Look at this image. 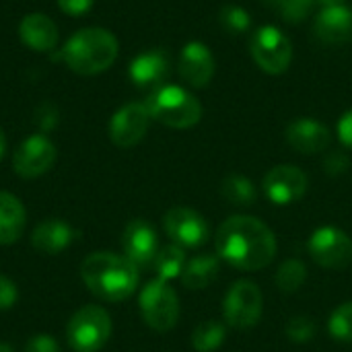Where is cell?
Instances as JSON below:
<instances>
[{"label": "cell", "instance_id": "obj_1", "mask_svg": "<svg viewBox=\"0 0 352 352\" xmlns=\"http://www.w3.org/2000/svg\"><path fill=\"white\" fill-rule=\"evenodd\" d=\"M217 254L229 266L241 272L266 268L276 256V237L268 225L256 217H229L217 231Z\"/></svg>", "mask_w": 352, "mask_h": 352}, {"label": "cell", "instance_id": "obj_2", "mask_svg": "<svg viewBox=\"0 0 352 352\" xmlns=\"http://www.w3.org/2000/svg\"><path fill=\"white\" fill-rule=\"evenodd\" d=\"M85 287L101 301L120 303L134 295L140 272L126 256L113 252H95L85 258L80 266Z\"/></svg>", "mask_w": 352, "mask_h": 352}, {"label": "cell", "instance_id": "obj_3", "mask_svg": "<svg viewBox=\"0 0 352 352\" xmlns=\"http://www.w3.org/2000/svg\"><path fill=\"white\" fill-rule=\"evenodd\" d=\"M64 62L70 70L82 76L107 70L118 58V39L101 27L76 31L62 50Z\"/></svg>", "mask_w": 352, "mask_h": 352}, {"label": "cell", "instance_id": "obj_4", "mask_svg": "<svg viewBox=\"0 0 352 352\" xmlns=\"http://www.w3.org/2000/svg\"><path fill=\"white\" fill-rule=\"evenodd\" d=\"M148 113L153 120L175 128L186 130L200 122L202 118V105L200 101L177 85H163L157 87L144 101Z\"/></svg>", "mask_w": 352, "mask_h": 352}, {"label": "cell", "instance_id": "obj_5", "mask_svg": "<svg viewBox=\"0 0 352 352\" xmlns=\"http://www.w3.org/2000/svg\"><path fill=\"white\" fill-rule=\"evenodd\" d=\"M111 318L101 305H85L66 324V340L74 352H99L111 338Z\"/></svg>", "mask_w": 352, "mask_h": 352}, {"label": "cell", "instance_id": "obj_6", "mask_svg": "<svg viewBox=\"0 0 352 352\" xmlns=\"http://www.w3.org/2000/svg\"><path fill=\"white\" fill-rule=\"evenodd\" d=\"M138 307L144 324L157 332H169L179 320V299L169 283L155 278L142 287Z\"/></svg>", "mask_w": 352, "mask_h": 352}, {"label": "cell", "instance_id": "obj_7", "mask_svg": "<svg viewBox=\"0 0 352 352\" xmlns=\"http://www.w3.org/2000/svg\"><path fill=\"white\" fill-rule=\"evenodd\" d=\"M262 311H264V297L256 283L237 280L231 285L223 303V318L227 326L237 330L254 328L262 320Z\"/></svg>", "mask_w": 352, "mask_h": 352}, {"label": "cell", "instance_id": "obj_8", "mask_svg": "<svg viewBox=\"0 0 352 352\" xmlns=\"http://www.w3.org/2000/svg\"><path fill=\"white\" fill-rule=\"evenodd\" d=\"M250 52L256 64L268 74H283L293 58L291 39L272 25H264L252 35Z\"/></svg>", "mask_w": 352, "mask_h": 352}, {"label": "cell", "instance_id": "obj_9", "mask_svg": "<svg viewBox=\"0 0 352 352\" xmlns=\"http://www.w3.org/2000/svg\"><path fill=\"white\" fill-rule=\"evenodd\" d=\"M309 256L326 270H344L352 262V239L338 227H320L307 241Z\"/></svg>", "mask_w": 352, "mask_h": 352}, {"label": "cell", "instance_id": "obj_10", "mask_svg": "<svg viewBox=\"0 0 352 352\" xmlns=\"http://www.w3.org/2000/svg\"><path fill=\"white\" fill-rule=\"evenodd\" d=\"M56 146L43 134L27 136L12 155V169L23 179H35L47 173L56 163Z\"/></svg>", "mask_w": 352, "mask_h": 352}, {"label": "cell", "instance_id": "obj_11", "mask_svg": "<svg viewBox=\"0 0 352 352\" xmlns=\"http://www.w3.org/2000/svg\"><path fill=\"white\" fill-rule=\"evenodd\" d=\"M163 227H165L167 237L184 250L200 248L208 239L206 219L200 212L186 208V206H175L167 210L163 217Z\"/></svg>", "mask_w": 352, "mask_h": 352}, {"label": "cell", "instance_id": "obj_12", "mask_svg": "<svg viewBox=\"0 0 352 352\" xmlns=\"http://www.w3.org/2000/svg\"><path fill=\"white\" fill-rule=\"evenodd\" d=\"M309 179L295 165H276L264 175V194L276 206H289L301 200L307 192Z\"/></svg>", "mask_w": 352, "mask_h": 352}, {"label": "cell", "instance_id": "obj_13", "mask_svg": "<svg viewBox=\"0 0 352 352\" xmlns=\"http://www.w3.org/2000/svg\"><path fill=\"white\" fill-rule=\"evenodd\" d=\"M151 113L144 103H128L120 107L109 120V138L120 148L136 146L148 132Z\"/></svg>", "mask_w": 352, "mask_h": 352}, {"label": "cell", "instance_id": "obj_14", "mask_svg": "<svg viewBox=\"0 0 352 352\" xmlns=\"http://www.w3.org/2000/svg\"><path fill=\"white\" fill-rule=\"evenodd\" d=\"M122 250H124V256L138 268L153 266V262L161 250L157 231L144 219L130 221L122 233Z\"/></svg>", "mask_w": 352, "mask_h": 352}, {"label": "cell", "instance_id": "obj_15", "mask_svg": "<svg viewBox=\"0 0 352 352\" xmlns=\"http://www.w3.org/2000/svg\"><path fill=\"white\" fill-rule=\"evenodd\" d=\"M214 74V58L200 41H190L179 54V76L196 89L206 87Z\"/></svg>", "mask_w": 352, "mask_h": 352}, {"label": "cell", "instance_id": "obj_16", "mask_svg": "<svg viewBox=\"0 0 352 352\" xmlns=\"http://www.w3.org/2000/svg\"><path fill=\"white\" fill-rule=\"evenodd\" d=\"M287 142L303 155H316L322 153L330 146L332 134L326 124L311 120V118H301L289 124L287 132Z\"/></svg>", "mask_w": 352, "mask_h": 352}, {"label": "cell", "instance_id": "obj_17", "mask_svg": "<svg viewBox=\"0 0 352 352\" xmlns=\"http://www.w3.org/2000/svg\"><path fill=\"white\" fill-rule=\"evenodd\" d=\"M314 31L320 37V41L328 45H338L349 41L352 37V10L346 4L326 6L318 14Z\"/></svg>", "mask_w": 352, "mask_h": 352}, {"label": "cell", "instance_id": "obj_18", "mask_svg": "<svg viewBox=\"0 0 352 352\" xmlns=\"http://www.w3.org/2000/svg\"><path fill=\"white\" fill-rule=\"evenodd\" d=\"M74 239V229L62 219H45L31 233V245L41 256L62 254Z\"/></svg>", "mask_w": 352, "mask_h": 352}, {"label": "cell", "instance_id": "obj_19", "mask_svg": "<svg viewBox=\"0 0 352 352\" xmlns=\"http://www.w3.org/2000/svg\"><path fill=\"white\" fill-rule=\"evenodd\" d=\"M128 72L138 87H159L169 74V58L161 50L142 52L132 60Z\"/></svg>", "mask_w": 352, "mask_h": 352}, {"label": "cell", "instance_id": "obj_20", "mask_svg": "<svg viewBox=\"0 0 352 352\" xmlns=\"http://www.w3.org/2000/svg\"><path fill=\"white\" fill-rule=\"evenodd\" d=\"M19 35L21 41L35 52H50L58 43V27L41 12L27 14L19 25Z\"/></svg>", "mask_w": 352, "mask_h": 352}, {"label": "cell", "instance_id": "obj_21", "mask_svg": "<svg viewBox=\"0 0 352 352\" xmlns=\"http://www.w3.org/2000/svg\"><path fill=\"white\" fill-rule=\"evenodd\" d=\"M27 227V212L23 202L8 194L0 192V245L16 243Z\"/></svg>", "mask_w": 352, "mask_h": 352}, {"label": "cell", "instance_id": "obj_22", "mask_svg": "<svg viewBox=\"0 0 352 352\" xmlns=\"http://www.w3.org/2000/svg\"><path fill=\"white\" fill-rule=\"evenodd\" d=\"M219 270H221L219 268V258L210 256V254H202V256H196V258L186 262L179 280H182V285L186 289L200 291V289L210 287L217 280Z\"/></svg>", "mask_w": 352, "mask_h": 352}, {"label": "cell", "instance_id": "obj_23", "mask_svg": "<svg viewBox=\"0 0 352 352\" xmlns=\"http://www.w3.org/2000/svg\"><path fill=\"white\" fill-rule=\"evenodd\" d=\"M221 196L233 206H252L258 198L256 186L241 173H231L221 184Z\"/></svg>", "mask_w": 352, "mask_h": 352}, {"label": "cell", "instance_id": "obj_24", "mask_svg": "<svg viewBox=\"0 0 352 352\" xmlns=\"http://www.w3.org/2000/svg\"><path fill=\"white\" fill-rule=\"evenodd\" d=\"M186 262H188V258H186L184 248L171 243V245H165V248L159 250V254H157V258L153 262V268L157 272V278L169 283V280L182 276Z\"/></svg>", "mask_w": 352, "mask_h": 352}, {"label": "cell", "instance_id": "obj_25", "mask_svg": "<svg viewBox=\"0 0 352 352\" xmlns=\"http://www.w3.org/2000/svg\"><path fill=\"white\" fill-rule=\"evenodd\" d=\"M227 338V326L217 320L198 324L192 332V346L196 352H217Z\"/></svg>", "mask_w": 352, "mask_h": 352}, {"label": "cell", "instance_id": "obj_26", "mask_svg": "<svg viewBox=\"0 0 352 352\" xmlns=\"http://www.w3.org/2000/svg\"><path fill=\"white\" fill-rule=\"evenodd\" d=\"M307 280V268L301 260H287L276 270V287L280 293L293 295L297 293Z\"/></svg>", "mask_w": 352, "mask_h": 352}, {"label": "cell", "instance_id": "obj_27", "mask_svg": "<svg viewBox=\"0 0 352 352\" xmlns=\"http://www.w3.org/2000/svg\"><path fill=\"white\" fill-rule=\"evenodd\" d=\"M328 332L338 342H352V301L338 305L330 320H328Z\"/></svg>", "mask_w": 352, "mask_h": 352}, {"label": "cell", "instance_id": "obj_28", "mask_svg": "<svg viewBox=\"0 0 352 352\" xmlns=\"http://www.w3.org/2000/svg\"><path fill=\"white\" fill-rule=\"evenodd\" d=\"M264 2L272 10H276L280 14V19H285L289 23H299L311 12L316 0H264Z\"/></svg>", "mask_w": 352, "mask_h": 352}, {"label": "cell", "instance_id": "obj_29", "mask_svg": "<svg viewBox=\"0 0 352 352\" xmlns=\"http://www.w3.org/2000/svg\"><path fill=\"white\" fill-rule=\"evenodd\" d=\"M285 334L291 342L295 344H305L309 340H314L316 336V322L307 316H295L289 320L287 328H285Z\"/></svg>", "mask_w": 352, "mask_h": 352}, {"label": "cell", "instance_id": "obj_30", "mask_svg": "<svg viewBox=\"0 0 352 352\" xmlns=\"http://www.w3.org/2000/svg\"><path fill=\"white\" fill-rule=\"evenodd\" d=\"M219 21H221V25H223L229 33H243V31H248L250 25H252V19H250L248 10L241 8V6H235V4L225 6V8L221 10V14H219Z\"/></svg>", "mask_w": 352, "mask_h": 352}, {"label": "cell", "instance_id": "obj_31", "mask_svg": "<svg viewBox=\"0 0 352 352\" xmlns=\"http://www.w3.org/2000/svg\"><path fill=\"white\" fill-rule=\"evenodd\" d=\"M25 352H60V344L52 334H35L27 340Z\"/></svg>", "mask_w": 352, "mask_h": 352}, {"label": "cell", "instance_id": "obj_32", "mask_svg": "<svg viewBox=\"0 0 352 352\" xmlns=\"http://www.w3.org/2000/svg\"><path fill=\"white\" fill-rule=\"evenodd\" d=\"M16 299H19V289H16V285H14L8 276L0 274V311L10 309V307L16 303Z\"/></svg>", "mask_w": 352, "mask_h": 352}, {"label": "cell", "instance_id": "obj_33", "mask_svg": "<svg viewBox=\"0 0 352 352\" xmlns=\"http://www.w3.org/2000/svg\"><path fill=\"white\" fill-rule=\"evenodd\" d=\"M93 2L95 0H58V6L62 12H66L70 16H80L93 8Z\"/></svg>", "mask_w": 352, "mask_h": 352}, {"label": "cell", "instance_id": "obj_34", "mask_svg": "<svg viewBox=\"0 0 352 352\" xmlns=\"http://www.w3.org/2000/svg\"><path fill=\"white\" fill-rule=\"evenodd\" d=\"M338 138L344 146L352 148V109H349L338 122Z\"/></svg>", "mask_w": 352, "mask_h": 352}, {"label": "cell", "instance_id": "obj_35", "mask_svg": "<svg viewBox=\"0 0 352 352\" xmlns=\"http://www.w3.org/2000/svg\"><path fill=\"white\" fill-rule=\"evenodd\" d=\"M349 167V159L342 153H334L326 159V171L330 175H340Z\"/></svg>", "mask_w": 352, "mask_h": 352}, {"label": "cell", "instance_id": "obj_36", "mask_svg": "<svg viewBox=\"0 0 352 352\" xmlns=\"http://www.w3.org/2000/svg\"><path fill=\"white\" fill-rule=\"evenodd\" d=\"M4 153H6V136H4V132L0 130V159L4 157Z\"/></svg>", "mask_w": 352, "mask_h": 352}, {"label": "cell", "instance_id": "obj_37", "mask_svg": "<svg viewBox=\"0 0 352 352\" xmlns=\"http://www.w3.org/2000/svg\"><path fill=\"white\" fill-rule=\"evenodd\" d=\"M324 6H336V4H344V0H316Z\"/></svg>", "mask_w": 352, "mask_h": 352}, {"label": "cell", "instance_id": "obj_38", "mask_svg": "<svg viewBox=\"0 0 352 352\" xmlns=\"http://www.w3.org/2000/svg\"><path fill=\"white\" fill-rule=\"evenodd\" d=\"M0 352H14V349L8 342H0Z\"/></svg>", "mask_w": 352, "mask_h": 352}]
</instances>
